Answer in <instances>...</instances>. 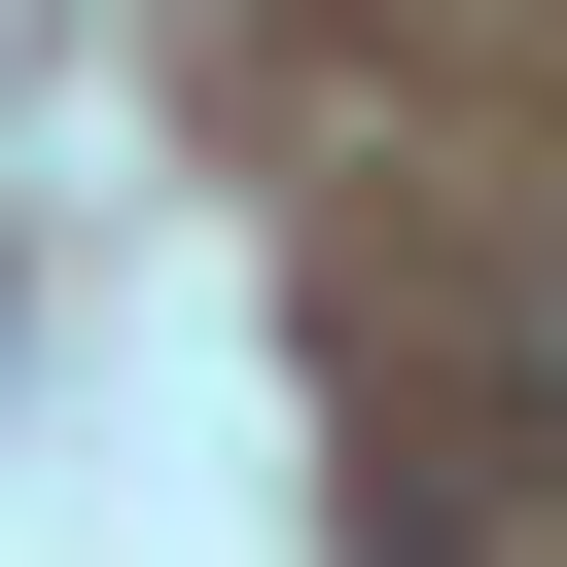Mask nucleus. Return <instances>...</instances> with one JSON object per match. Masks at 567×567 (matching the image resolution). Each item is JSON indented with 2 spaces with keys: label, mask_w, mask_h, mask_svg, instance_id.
<instances>
[]
</instances>
